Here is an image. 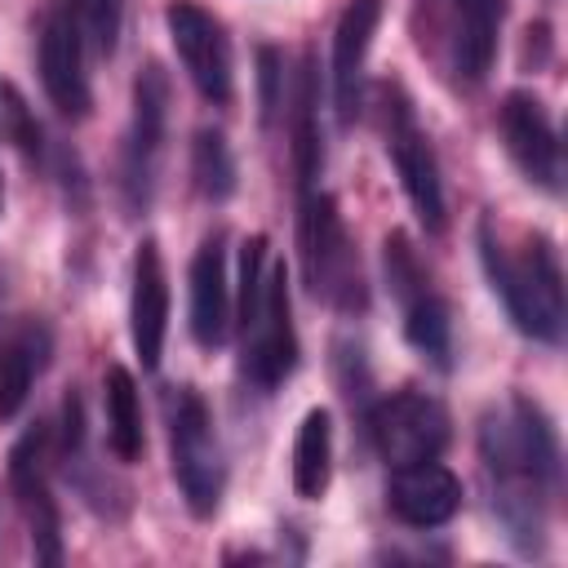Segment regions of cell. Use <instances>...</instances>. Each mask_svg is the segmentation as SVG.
<instances>
[{"mask_svg":"<svg viewBox=\"0 0 568 568\" xmlns=\"http://www.w3.org/2000/svg\"><path fill=\"white\" fill-rule=\"evenodd\" d=\"M475 444L493 519L519 555H541L564 493V453L550 413L532 395L506 390L479 413Z\"/></svg>","mask_w":568,"mask_h":568,"instance_id":"cell-1","label":"cell"},{"mask_svg":"<svg viewBox=\"0 0 568 568\" xmlns=\"http://www.w3.org/2000/svg\"><path fill=\"white\" fill-rule=\"evenodd\" d=\"M475 244H479L484 280L501 302L506 320L515 324V333L541 346H559L568 306H564V266H559L555 240L546 231L510 235L497 226L493 213H484L475 226Z\"/></svg>","mask_w":568,"mask_h":568,"instance_id":"cell-2","label":"cell"},{"mask_svg":"<svg viewBox=\"0 0 568 568\" xmlns=\"http://www.w3.org/2000/svg\"><path fill=\"white\" fill-rule=\"evenodd\" d=\"M240 377L257 395H275L297 368V328L288 297V266L271 262L266 235L240 244Z\"/></svg>","mask_w":568,"mask_h":568,"instance_id":"cell-3","label":"cell"},{"mask_svg":"<svg viewBox=\"0 0 568 568\" xmlns=\"http://www.w3.org/2000/svg\"><path fill=\"white\" fill-rule=\"evenodd\" d=\"M297 257H302V280L315 302L342 315L368 311V280H364L355 240L342 222L337 200L320 182L297 186Z\"/></svg>","mask_w":568,"mask_h":568,"instance_id":"cell-4","label":"cell"},{"mask_svg":"<svg viewBox=\"0 0 568 568\" xmlns=\"http://www.w3.org/2000/svg\"><path fill=\"white\" fill-rule=\"evenodd\" d=\"M164 426H169V466L173 484L195 519H213L226 493V453L217 439L213 408L195 386H164Z\"/></svg>","mask_w":568,"mask_h":568,"instance_id":"cell-5","label":"cell"},{"mask_svg":"<svg viewBox=\"0 0 568 568\" xmlns=\"http://www.w3.org/2000/svg\"><path fill=\"white\" fill-rule=\"evenodd\" d=\"M169 133V71L151 58L133 75V111L120 142V169H115V195L124 217H146L160 186V155Z\"/></svg>","mask_w":568,"mask_h":568,"instance_id":"cell-6","label":"cell"},{"mask_svg":"<svg viewBox=\"0 0 568 568\" xmlns=\"http://www.w3.org/2000/svg\"><path fill=\"white\" fill-rule=\"evenodd\" d=\"M382 266H386L390 297L404 311V342L430 368L453 373V311L430 280V266L422 262V253L404 231H390L382 240Z\"/></svg>","mask_w":568,"mask_h":568,"instance_id":"cell-7","label":"cell"},{"mask_svg":"<svg viewBox=\"0 0 568 568\" xmlns=\"http://www.w3.org/2000/svg\"><path fill=\"white\" fill-rule=\"evenodd\" d=\"M377 106H382V142H386V155L399 173V186H404L413 213L422 217V226L430 235H439L448 217H444V178H439L430 133L417 124L413 98L404 93L399 80L377 84Z\"/></svg>","mask_w":568,"mask_h":568,"instance_id":"cell-8","label":"cell"},{"mask_svg":"<svg viewBox=\"0 0 568 568\" xmlns=\"http://www.w3.org/2000/svg\"><path fill=\"white\" fill-rule=\"evenodd\" d=\"M364 435L373 453L395 470L413 462H430L448 448L453 422L448 408L426 390H395L386 399L364 404Z\"/></svg>","mask_w":568,"mask_h":568,"instance_id":"cell-9","label":"cell"},{"mask_svg":"<svg viewBox=\"0 0 568 568\" xmlns=\"http://www.w3.org/2000/svg\"><path fill=\"white\" fill-rule=\"evenodd\" d=\"M49 462H53V435L44 422L27 426L13 448H9V493L27 519V532H31V555L36 564H62V515H58V501H53V488H49Z\"/></svg>","mask_w":568,"mask_h":568,"instance_id":"cell-10","label":"cell"},{"mask_svg":"<svg viewBox=\"0 0 568 568\" xmlns=\"http://www.w3.org/2000/svg\"><path fill=\"white\" fill-rule=\"evenodd\" d=\"M84 53H89L84 0H53L40 18V84L62 120H84L93 106Z\"/></svg>","mask_w":568,"mask_h":568,"instance_id":"cell-11","label":"cell"},{"mask_svg":"<svg viewBox=\"0 0 568 568\" xmlns=\"http://www.w3.org/2000/svg\"><path fill=\"white\" fill-rule=\"evenodd\" d=\"M164 27L173 36L178 62L191 75L195 93L213 106H226L235 93V62H231V36H226L222 18L195 0H169Z\"/></svg>","mask_w":568,"mask_h":568,"instance_id":"cell-12","label":"cell"},{"mask_svg":"<svg viewBox=\"0 0 568 568\" xmlns=\"http://www.w3.org/2000/svg\"><path fill=\"white\" fill-rule=\"evenodd\" d=\"M497 129H501V142H506V155L515 160V169L537 191L559 195L564 191V146H559L550 106L528 89H510L501 98Z\"/></svg>","mask_w":568,"mask_h":568,"instance_id":"cell-13","label":"cell"},{"mask_svg":"<svg viewBox=\"0 0 568 568\" xmlns=\"http://www.w3.org/2000/svg\"><path fill=\"white\" fill-rule=\"evenodd\" d=\"M382 4L386 0H346V9L337 18V31H333V67H328L337 129H351L355 115H359V106H364V58H368L373 31L382 22Z\"/></svg>","mask_w":568,"mask_h":568,"instance_id":"cell-14","label":"cell"},{"mask_svg":"<svg viewBox=\"0 0 568 568\" xmlns=\"http://www.w3.org/2000/svg\"><path fill=\"white\" fill-rule=\"evenodd\" d=\"M386 510L404 528H439L462 510V479L439 457L395 466L386 479Z\"/></svg>","mask_w":568,"mask_h":568,"instance_id":"cell-15","label":"cell"},{"mask_svg":"<svg viewBox=\"0 0 568 568\" xmlns=\"http://www.w3.org/2000/svg\"><path fill=\"white\" fill-rule=\"evenodd\" d=\"M53 462L62 466V475L71 479V488L80 493V501L102 515V519H124L129 510V493L89 462V448H84V399L71 390L62 399V413H58V439H53Z\"/></svg>","mask_w":568,"mask_h":568,"instance_id":"cell-16","label":"cell"},{"mask_svg":"<svg viewBox=\"0 0 568 568\" xmlns=\"http://www.w3.org/2000/svg\"><path fill=\"white\" fill-rule=\"evenodd\" d=\"M164 333H169V275H164L160 244L146 235L133 253V288H129V337L146 373L160 368Z\"/></svg>","mask_w":568,"mask_h":568,"instance_id":"cell-17","label":"cell"},{"mask_svg":"<svg viewBox=\"0 0 568 568\" xmlns=\"http://www.w3.org/2000/svg\"><path fill=\"white\" fill-rule=\"evenodd\" d=\"M191 337L204 351H217L231 337V284H226V235L213 231L191 257Z\"/></svg>","mask_w":568,"mask_h":568,"instance_id":"cell-18","label":"cell"},{"mask_svg":"<svg viewBox=\"0 0 568 568\" xmlns=\"http://www.w3.org/2000/svg\"><path fill=\"white\" fill-rule=\"evenodd\" d=\"M49 359H53V328L40 315H22L0 333V422L22 413Z\"/></svg>","mask_w":568,"mask_h":568,"instance_id":"cell-19","label":"cell"},{"mask_svg":"<svg viewBox=\"0 0 568 568\" xmlns=\"http://www.w3.org/2000/svg\"><path fill=\"white\" fill-rule=\"evenodd\" d=\"M506 0H448V67L462 84H479L497 58Z\"/></svg>","mask_w":568,"mask_h":568,"instance_id":"cell-20","label":"cell"},{"mask_svg":"<svg viewBox=\"0 0 568 568\" xmlns=\"http://www.w3.org/2000/svg\"><path fill=\"white\" fill-rule=\"evenodd\" d=\"M288 106V138H293V169L297 186H315L324 169V142H320V71L315 58L302 53V67L293 75V89L284 93Z\"/></svg>","mask_w":568,"mask_h":568,"instance_id":"cell-21","label":"cell"},{"mask_svg":"<svg viewBox=\"0 0 568 568\" xmlns=\"http://www.w3.org/2000/svg\"><path fill=\"white\" fill-rule=\"evenodd\" d=\"M102 413H106V448L115 453V462H138L146 448L142 435V399H138V382L124 364H106L102 373Z\"/></svg>","mask_w":568,"mask_h":568,"instance_id":"cell-22","label":"cell"},{"mask_svg":"<svg viewBox=\"0 0 568 568\" xmlns=\"http://www.w3.org/2000/svg\"><path fill=\"white\" fill-rule=\"evenodd\" d=\"M333 484V413L311 408L293 439V493L302 501H320Z\"/></svg>","mask_w":568,"mask_h":568,"instance_id":"cell-23","label":"cell"},{"mask_svg":"<svg viewBox=\"0 0 568 568\" xmlns=\"http://www.w3.org/2000/svg\"><path fill=\"white\" fill-rule=\"evenodd\" d=\"M191 186L204 204H226L240 186V169H235V155H231V142L222 129L204 124L195 129L191 138Z\"/></svg>","mask_w":568,"mask_h":568,"instance_id":"cell-24","label":"cell"},{"mask_svg":"<svg viewBox=\"0 0 568 568\" xmlns=\"http://www.w3.org/2000/svg\"><path fill=\"white\" fill-rule=\"evenodd\" d=\"M0 98H4V129H9L13 146H18L36 169H44V160H49V142H44L40 120L27 111V102L18 98V89H4Z\"/></svg>","mask_w":568,"mask_h":568,"instance_id":"cell-25","label":"cell"},{"mask_svg":"<svg viewBox=\"0 0 568 568\" xmlns=\"http://www.w3.org/2000/svg\"><path fill=\"white\" fill-rule=\"evenodd\" d=\"M120 22H124V0H84V31H89V49L98 58L115 53Z\"/></svg>","mask_w":568,"mask_h":568,"instance_id":"cell-26","label":"cell"},{"mask_svg":"<svg viewBox=\"0 0 568 568\" xmlns=\"http://www.w3.org/2000/svg\"><path fill=\"white\" fill-rule=\"evenodd\" d=\"M257 67H262L257 71V80H262V120H271L280 98H284V58H280V49L262 44L257 49Z\"/></svg>","mask_w":568,"mask_h":568,"instance_id":"cell-27","label":"cell"}]
</instances>
